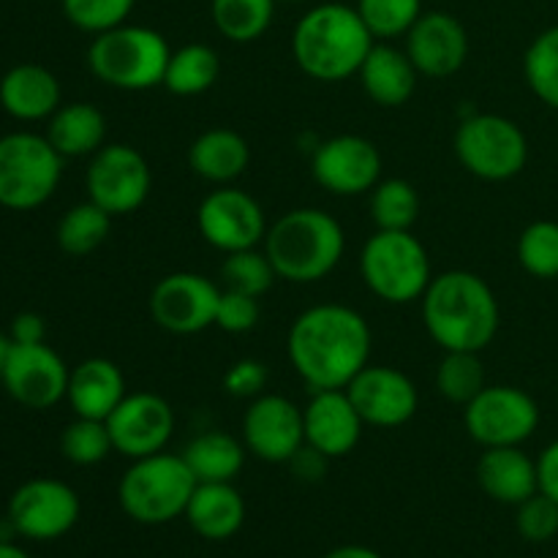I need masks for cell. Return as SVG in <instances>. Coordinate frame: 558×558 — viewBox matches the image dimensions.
Listing matches in <instances>:
<instances>
[{
	"mask_svg": "<svg viewBox=\"0 0 558 558\" xmlns=\"http://www.w3.org/2000/svg\"><path fill=\"white\" fill-rule=\"evenodd\" d=\"M456 158L485 183H507L529 163V140L515 120L494 112H474L456 129Z\"/></svg>",
	"mask_w": 558,
	"mask_h": 558,
	"instance_id": "9",
	"label": "cell"
},
{
	"mask_svg": "<svg viewBox=\"0 0 558 558\" xmlns=\"http://www.w3.org/2000/svg\"><path fill=\"white\" fill-rule=\"evenodd\" d=\"M518 262L539 281L558 278V221H534L518 238Z\"/></svg>",
	"mask_w": 558,
	"mask_h": 558,
	"instance_id": "39",
	"label": "cell"
},
{
	"mask_svg": "<svg viewBox=\"0 0 558 558\" xmlns=\"http://www.w3.org/2000/svg\"><path fill=\"white\" fill-rule=\"evenodd\" d=\"M360 276L379 300L390 305L414 303L434 281L425 245L409 232L376 229L360 251Z\"/></svg>",
	"mask_w": 558,
	"mask_h": 558,
	"instance_id": "7",
	"label": "cell"
},
{
	"mask_svg": "<svg viewBox=\"0 0 558 558\" xmlns=\"http://www.w3.org/2000/svg\"><path fill=\"white\" fill-rule=\"evenodd\" d=\"M371 347L368 322L341 303L311 305L292 322L287 336L289 363L311 392L343 390L371 363Z\"/></svg>",
	"mask_w": 558,
	"mask_h": 558,
	"instance_id": "1",
	"label": "cell"
},
{
	"mask_svg": "<svg viewBox=\"0 0 558 558\" xmlns=\"http://www.w3.org/2000/svg\"><path fill=\"white\" fill-rule=\"evenodd\" d=\"M60 452L74 466H96L114 452L112 436L104 420L74 417L60 434Z\"/></svg>",
	"mask_w": 558,
	"mask_h": 558,
	"instance_id": "38",
	"label": "cell"
},
{
	"mask_svg": "<svg viewBox=\"0 0 558 558\" xmlns=\"http://www.w3.org/2000/svg\"><path fill=\"white\" fill-rule=\"evenodd\" d=\"M376 38L347 3H322L305 11L292 31V58L303 74L319 82L354 76Z\"/></svg>",
	"mask_w": 558,
	"mask_h": 558,
	"instance_id": "3",
	"label": "cell"
},
{
	"mask_svg": "<svg viewBox=\"0 0 558 558\" xmlns=\"http://www.w3.org/2000/svg\"><path fill=\"white\" fill-rule=\"evenodd\" d=\"M477 483L499 505L518 507L539 490L537 461L521 447H485L477 461Z\"/></svg>",
	"mask_w": 558,
	"mask_h": 558,
	"instance_id": "24",
	"label": "cell"
},
{
	"mask_svg": "<svg viewBox=\"0 0 558 558\" xmlns=\"http://www.w3.org/2000/svg\"><path fill=\"white\" fill-rule=\"evenodd\" d=\"M183 518L202 539L223 543L243 529L245 499L232 483H199Z\"/></svg>",
	"mask_w": 558,
	"mask_h": 558,
	"instance_id": "26",
	"label": "cell"
},
{
	"mask_svg": "<svg viewBox=\"0 0 558 558\" xmlns=\"http://www.w3.org/2000/svg\"><path fill=\"white\" fill-rule=\"evenodd\" d=\"M537 474H539V490L558 505V439L550 441L537 458Z\"/></svg>",
	"mask_w": 558,
	"mask_h": 558,
	"instance_id": "45",
	"label": "cell"
},
{
	"mask_svg": "<svg viewBox=\"0 0 558 558\" xmlns=\"http://www.w3.org/2000/svg\"><path fill=\"white\" fill-rule=\"evenodd\" d=\"M251 147L238 131L207 129L191 142L189 167L202 180L216 185H232L248 169Z\"/></svg>",
	"mask_w": 558,
	"mask_h": 558,
	"instance_id": "28",
	"label": "cell"
},
{
	"mask_svg": "<svg viewBox=\"0 0 558 558\" xmlns=\"http://www.w3.org/2000/svg\"><path fill=\"white\" fill-rule=\"evenodd\" d=\"M327 461H330V458H325L322 452H316L314 447L305 445L303 450L289 461V466L294 469V474H298L300 480H305V483H316V480H322V474L327 472Z\"/></svg>",
	"mask_w": 558,
	"mask_h": 558,
	"instance_id": "46",
	"label": "cell"
},
{
	"mask_svg": "<svg viewBox=\"0 0 558 558\" xmlns=\"http://www.w3.org/2000/svg\"><path fill=\"white\" fill-rule=\"evenodd\" d=\"M243 445L265 463H289L305 447L303 409L287 396L262 392L243 414Z\"/></svg>",
	"mask_w": 558,
	"mask_h": 558,
	"instance_id": "16",
	"label": "cell"
},
{
	"mask_svg": "<svg viewBox=\"0 0 558 558\" xmlns=\"http://www.w3.org/2000/svg\"><path fill=\"white\" fill-rule=\"evenodd\" d=\"M276 281L278 272L272 267L270 256L265 254V248L234 251V254H227L221 265L223 289H234V292L251 294V298L267 294Z\"/></svg>",
	"mask_w": 558,
	"mask_h": 558,
	"instance_id": "36",
	"label": "cell"
},
{
	"mask_svg": "<svg viewBox=\"0 0 558 558\" xmlns=\"http://www.w3.org/2000/svg\"><path fill=\"white\" fill-rule=\"evenodd\" d=\"M403 49L423 76L447 80L469 60V33L450 11H423L403 36Z\"/></svg>",
	"mask_w": 558,
	"mask_h": 558,
	"instance_id": "20",
	"label": "cell"
},
{
	"mask_svg": "<svg viewBox=\"0 0 558 558\" xmlns=\"http://www.w3.org/2000/svg\"><path fill=\"white\" fill-rule=\"evenodd\" d=\"M71 368L47 343H14L5 363L0 385L20 407L44 409L58 407L69 392Z\"/></svg>",
	"mask_w": 558,
	"mask_h": 558,
	"instance_id": "15",
	"label": "cell"
},
{
	"mask_svg": "<svg viewBox=\"0 0 558 558\" xmlns=\"http://www.w3.org/2000/svg\"><path fill=\"white\" fill-rule=\"evenodd\" d=\"M80 496L69 483L54 477H36L11 494L9 521L20 537L33 543H52L65 537L80 521Z\"/></svg>",
	"mask_w": 558,
	"mask_h": 558,
	"instance_id": "12",
	"label": "cell"
},
{
	"mask_svg": "<svg viewBox=\"0 0 558 558\" xmlns=\"http://www.w3.org/2000/svg\"><path fill=\"white\" fill-rule=\"evenodd\" d=\"M221 287L202 272H169L153 287L150 316L161 330L194 336L216 325Z\"/></svg>",
	"mask_w": 558,
	"mask_h": 558,
	"instance_id": "14",
	"label": "cell"
},
{
	"mask_svg": "<svg viewBox=\"0 0 558 558\" xmlns=\"http://www.w3.org/2000/svg\"><path fill=\"white\" fill-rule=\"evenodd\" d=\"M371 218L376 229L409 232L420 218L417 189L403 178L379 180L371 189Z\"/></svg>",
	"mask_w": 558,
	"mask_h": 558,
	"instance_id": "33",
	"label": "cell"
},
{
	"mask_svg": "<svg viewBox=\"0 0 558 558\" xmlns=\"http://www.w3.org/2000/svg\"><path fill=\"white\" fill-rule=\"evenodd\" d=\"M276 3L278 0H210L213 25L227 41L251 44L272 25Z\"/></svg>",
	"mask_w": 558,
	"mask_h": 558,
	"instance_id": "31",
	"label": "cell"
},
{
	"mask_svg": "<svg viewBox=\"0 0 558 558\" xmlns=\"http://www.w3.org/2000/svg\"><path fill=\"white\" fill-rule=\"evenodd\" d=\"M523 80L545 107L558 109V25L532 38L523 54Z\"/></svg>",
	"mask_w": 558,
	"mask_h": 558,
	"instance_id": "34",
	"label": "cell"
},
{
	"mask_svg": "<svg viewBox=\"0 0 558 558\" xmlns=\"http://www.w3.org/2000/svg\"><path fill=\"white\" fill-rule=\"evenodd\" d=\"M349 398L357 407L365 425L401 428L417 414L420 392L412 376L392 365H365L347 385Z\"/></svg>",
	"mask_w": 558,
	"mask_h": 558,
	"instance_id": "19",
	"label": "cell"
},
{
	"mask_svg": "<svg viewBox=\"0 0 558 558\" xmlns=\"http://www.w3.org/2000/svg\"><path fill=\"white\" fill-rule=\"evenodd\" d=\"M63 104L60 82L47 65L20 63L0 76V107L22 123L49 120Z\"/></svg>",
	"mask_w": 558,
	"mask_h": 558,
	"instance_id": "22",
	"label": "cell"
},
{
	"mask_svg": "<svg viewBox=\"0 0 558 558\" xmlns=\"http://www.w3.org/2000/svg\"><path fill=\"white\" fill-rule=\"evenodd\" d=\"M63 161L44 134L11 131L0 136V207L27 213L47 205L63 178Z\"/></svg>",
	"mask_w": 558,
	"mask_h": 558,
	"instance_id": "8",
	"label": "cell"
},
{
	"mask_svg": "<svg viewBox=\"0 0 558 558\" xmlns=\"http://www.w3.org/2000/svg\"><path fill=\"white\" fill-rule=\"evenodd\" d=\"M221 74V58L207 44H185V47L172 49V58L163 74V87L172 96H202L210 90Z\"/></svg>",
	"mask_w": 558,
	"mask_h": 558,
	"instance_id": "30",
	"label": "cell"
},
{
	"mask_svg": "<svg viewBox=\"0 0 558 558\" xmlns=\"http://www.w3.org/2000/svg\"><path fill=\"white\" fill-rule=\"evenodd\" d=\"M305 445L314 447L325 458H343L354 452L363 439L365 420L343 390H314L303 407Z\"/></svg>",
	"mask_w": 558,
	"mask_h": 558,
	"instance_id": "21",
	"label": "cell"
},
{
	"mask_svg": "<svg viewBox=\"0 0 558 558\" xmlns=\"http://www.w3.org/2000/svg\"><path fill=\"white\" fill-rule=\"evenodd\" d=\"M172 47L158 31L145 25L112 27L93 36L87 47V69L107 87L125 93L150 90L163 85Z\"/></svg>",
	"mask_w": 558,
	"mask_h": 558,
	"instance_id": "5",
	"label": "cell"
},
{
	"mask_svg": "<svg viewBox=\"0 0 558 558\" xmlns=\"http://www.w3.org/2000/svg\"><path fill=\"white\" fill-rule=\"evenodd\" d=\"M281 3H300V0H281Z\"/></svg>",
	"mask_w": 558,
	"mask_h": 558,
	"instance_id": "50",
	"label": "cell"
},
{
	"mask_svg": "<svg viewBox=\"0 0 558 558\" xmlns=\"http://www.w3.org/2000/svg\"><path fill=\"white\" fill-rule=\"evenodd\" d=\"M311 172L332 196H363L381 180V153L365 136L338 134L316 147Z\"/></svg>",
	"mask_w": 558,
	"mask_h": 558,
	"instance_id": "17",
	"label": "cell"
},
{
	"mask_svg": "<svg viewBox=\"0 0 558 558\" xmlns=\"http://www.w3.org/2000/svg\"><path fill=\"white\" fill-rule=\"evenodd\" d=\"M245 445L227 430H205L185 445L183 461L196 483H234L245 463Z\"/></svg>",
	"mask_w": 558,
	"mask_h": 558,
	"instance_id": "29",
	"label": "cell"
},
{
	"mask_svg": "<svg viewBox=\"0 0 558 558\" xmlns=\"http://www.w3.org/2000/svg\"><path fill=\"white\" fill-rule=\"evenodd\" d=\"M325 558H385L376 554L374 548H365V545H341V548L330 550Z\"/></svg>",
	"mask_w": 558,
	"mask_h": 558,
	"instance_id": "47",
	"label": "cell"
},
{
	"mask_svg": "<svg viewBox=\"0 0 558 558\" xmlns=\"http://www.w3.org/2000/svg\"><path fill=\"white\" fill-rule=\"evenodd\" d=\"M539 407L526 390L512 385H485L463 407L466 434L480 447H523L539 428Z\"/></svg>",
	"mask_w": 558,
	"mask_h": 558,
	"instance_id": "10",
	"label": "cell"
},
{
	"mask_svg": "<svg viewBox=\"0 0 558 558\" xmlns=\"http://www.w3.org/2000/svg\"><path fill=\"white\" fill-rule=\"evenodd\" d=\"M136 0H60L63 16L82 33H107L125 25L134 11Z\"/></svg>",
	"mask_w": 558,
	"mask_h": 558,
	"instance_id": "40",
	"label": "cell"
},
{
	"mask_svg": "<svg viewBox=\"0 0 558 558\" xmlns=\"http://www.w3.org/2000/svg\"><path fill=\"white\" fill-rule=\"evenodd\" d=\"M114 452L123 458H147L167 450L174 434V409L156 392H129L107 420Z\"/></svg>",
	"mask_w": 558,
	"mask_h": 558,
	"instance_id": "18",
	"label": "cell"
},
{
	"mask_svg": "<svg viewBox=\"0 0 558 558\" xmlns=\"http://www.w3.org/2000/svg\"><path fill=\"white\" fill-rule=\"evenodd\" d=\"M357 14L376 41L401 38L423 16V0H357Z\"/></svg>",
	"mask_w": 558,
	"mask_h": 558,
	"instance_id": "37",
	"label": "cell"
},
{
	"mask_svg": "<svg viewBox=\"0 0 558 558\" xmlns=\"http://www.w3.org/2000/svg\"><path fill=\"white\" fill-rule=\"evenodd\" d=\"M196 485L199 483L183 456L163 450L156 456L136 458L118 483L120 510L136 523L163 526L185 515Z\"/></svg>",
	"mask_w": 558,
	"mask_h": 558,
	"instance_id": "6",
	"label": "cell"
},
{
	"mask_svg": "<svg viewBox=\"0 0 558 558\" xmlns=\"http://www.w3.org/2000/svg\"><path fill=\"white\" fill-rule=\"evenodd\" d=\"M262 245L281 281L316 283L341 265L347 234L330 213L319 207H294L267 229Z\"/></svg>",
	"mask_w": 558,
	"mask_h": 558,
	"instance_id": "4",
	"label": "cell"
},
{
	"mask_svg": "<svg viewBox=\"0 0 558 558\" xmlns=\"http://www.w3.org/2000/svg\"><path fill=\"white\" fill-rule=\"evenodd\" d=\"M150 163L136 147L112 142L90 156L85 172L87 199L96 202L112 218L140 210L150 196Z\"/></svg>",
	"mask_w": 558,
	"mask_h": 558,
	"instance_id": "11",
	"label": "cell"
},
{
	"mask_svg": "<svg viewBox=\"0 0 558 558\" xmlns=\"http://www.w3.org/2000/svg\"><path fill=\"white\" fill-rule=\"evenodd\" d=\"M196 229L202 240L223 254L259 248L267 238V218L259 202L234 185H218L199 202Z\"/></svg>",
	"mask_w": 558,
	"mask_h": 558,
	"instance_id": "13",
	"label": "cell"
},
{
	"mask_svg": "<svg viewBox=\"0 0 558 558\" xmlns=\"http://www.w3.org/2000/svg\"><path fill=\"white\" fill-rule=\"evenodd\" d=\"M9 336L14 343H44L47 341V322H44V316L25 311V314H16L11 319Z\"/></svg>",
	"mask_w": 558,
	"mask_h": 558,
	"instance_id": "44",
	"label": "cell"
},
{
	"mask_svg": "<svg viewBox=\"0 0 558 558\" xmlns=\"http://www.w3.org/2000/svg\"><path fill=\"white\" fill-rule=\"evenodd\" d=\"M515 526L529 543H548L558 534V505L543 490H537L523 505H518Z\"/></svg>",
	"mask_w": 558,
	"mask_h": 558,
	"instance_id": "41",
	"label": "cell"
},
{
	"mask_svg": "<svg viewBox=\"0 0 558 558\" xmlns=\"http://www.w3.org/2000/svg\"><path fill=\"white\" fill-rule=\"evenodd\" d=\"M11 347H14V341H11V336H9V332H0V376H3V371H5V363H9Z\"/></svg>",
	"mask_w": 558,
	"mask_h": 558,
	"instance_id": "49",
	"label": "cell"
},
{
	"mask_svg": "<svg viewBox=\"0 0 558 558\" xmlns=\"http://www.w3.org/2000/svg\"><path fill=\"white\" fill-rule=\"evenodd\" d=\"M125 396H129L125 376L112 360L87 357L71 368L65 401L74 409L76 417L104 420L107 423L109 414L120 407Z\"/></svg>",
	"mask_w": 558,
	"mask_h": 558,
	"instance_id": "23",
	"label": "cell"
},
{
	"mask_svg": "<svg viewBox=\"0 0 558 558\" xmlns=\"http://www.w3.org/2000/svg\"><path fill=\"white\" fill-rule=\"evenodd\" d=\"M485 381V368L480 352H445L439 368H436V387L441 398L450 403L466 407L477 396Z\"/></svg>",
	"mask_w": 558,
	"mask_h": 558,
	"instance_id": "35",
	"label": "cell"
},
{
	"mask_svg": "<svg viewBox=\"0 0 558 558\" xmlns=\"http://www.w3.org/2000/svg\"><path fill=\"white\" fill-rule=\"evenodd\" d=\"M357 76L371 101L379 104V107L396 109L403 107L414 96L420 71L409 60L407 49H398L387 41H376L368 58L360 65Z\"/></svg>",
	"mask_w": 558,
	"mask_h": 558,
	"instance_id": "25",
	"label": "cell"
},
{
	"mask_svg": "<svg viewBox=\"0 0 558 558\" xmlns=\"http://www.w3.org/2000/svg\"><path fill=\"white\" fill-rule=\"evenodd\" d=\"M44 136L63 158H90L107 145V114L87 101L60 104Z\"/></svg>",
	"mask_w": 558,
	"mask_h": 558,
	"instance_id": "27",
	"label": "cell"
},
{
	"mask_svg": "<svg viewBox=\"0 0 558 558\" xmlns=\"http://www.w3.org/2000/svg\"><path fill=\"white\" fill-rule=\"evenodd\" d=\"M423 325L445 352H483L499 336L501 308L494 289L472 270L434 276L420 298Z\"/></svg>",
	"mask_w": 558,
	"mask_h": 558,
	"instance_id": "2",
	"label": "cell"
},
{
	"mask_svg": "<svg viewBox=\"0 0 558 558\" xmlns=\"http://www.w3.org/2000/svg\"><path fill=\"white\" fill-rule=\"evenodd\" d=\"M267 379V365L262 360H238V363L229 365V371L223 374V390L232 398H245V401H254L265 392Z\"/></svg>",
	"mask_w": 558,
	"mask_h": 558,
	"instance_id": "43",
	"label": "cell"
},
{
	"mask_svg": "<svg viewBox=\"0 0 558 558\" xmlns=\"http://www.w3.org/2000/svg\"><path fill=\"white\" fill-rule=\"evenodd\" d=\"M0 558H31V554L11 543V539H0Z\"/></svg>",
	"mask_w": 558,
	"mask_h": 558,
	"instance_id": "48",
	"label": "cell"
},
{
	"mask_svg": "<svg viewBox=\"0 0 558 558\" xmlns=\"http://www.w3.org/2000/svg\"><path fill=\"white\" fill-rule=\"evenodd\" d=\"M259 298L234 292V289H221L216 308V327L229 332V336H243L259 325Z\"/></svg>",
	"mask_w": 558,
	"mask_h": 558,
	"instance_id": "42",
	"label": "cell"
},
{
	"mask_svg": "<svg viewBox=\"0 0 558 558\" xmlns=\"http://www.w3.org/2000/svg\"><path fill=\"white\" fill-rule=\"evenodd\" d=\"M112 229V216L96 205V202H80L69 207L58 221V245L69 256H87L101 248Z\"/></svg>",
	"mask_w": 558,
	"mask_h": 558,
	"instance_id": "32",
	"label": "cell"
}]
</instances>
